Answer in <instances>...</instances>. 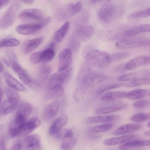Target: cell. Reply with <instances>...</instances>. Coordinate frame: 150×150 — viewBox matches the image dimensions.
Masks as SVG:
<instances>
[{
    "label": "cell",
    "instance_id": "cell-12",
    "mask_svg": "<svg viewBox=\"0 0 150 150\" xmlns=\"http://www.w3.org/2000/svg\"><path fill=\"white\" fill-rule=\"evenodd\" d=\"M20 19L24 20L41 21L43 19V14L41 11L37 8H28L22 11L19 14Z\"/></svg>",
    "mask_w": 150,
    "mask_h": 150
},
{
    "label": "cell",
    "instance_id": "cell-45",
    "mask_svg": "<svg viewBox=\"0 0 150 150\" xmlns=\"http://www.w3.org/2000/svg\"><path fill=\"white\" fill-rule=\"evenodd\" d=\"M129 53L127 52H121L114 53L111 56L112 60L117 61L129 57Z\"/></svg>",
    "mask_w": 150,
    "mask_h": 150
},
{
    "label": "cell",
    "instance_id": "cell-49",
    "mask_svg": "<svg viewBox=\"0 0 150 150\" xmlns=\"http://www.w3.org/2000/svg\"><path fill=\"white\" fill-rule=\"evenodd\" d=\"M12 64L13 70L17 74L25 70L17 62H14Z\"/></svg>",
    "mask_w": 150,
    "mask_h": 150
},
{
    "label": "cell",
    "instance_id": "cell-26",
    "mask_svg": "<svg viewBox=\"0 0 150 150\" xmlns=\"http://www.w3.org/2000/svg\"><path fill=\"white\" fill-rule=\"evenodd\" d=\"M127 106L126 104L100 108L96 110L95 114L97 115L106 114L122 110Z\"/></svg>",
    "mask_w": 150,
    "mask_h": 150
},
{
    "label": "cell",
    "instance_id": "cell-28",
    "mask_svg": "<svg viewBox=\"0 0 150 150\" xmlns=\"http://www.w3.org/2000/svg\"><path fill=\"white\" fill-rule=\"evenodd\" d=\"M64 82L59 74L56 73L52 74L50 77L48 83L49 89L60 86Z\"/></svg>",
    "mask_w": 150,
    "mask_h": 150
},
{
    "label": "cell",
    "instance_id": "cell-7",
    "mask_svg": "<svg viewBox=\"0 0 150 150\" xmlns=\"http://www.w3.org/2000/svg\"><path fill=\"white\" fill-rule=\"evenodd\" d=\"M150 45V40L140 38H124L117 42L116 47L120 49H126L143 47Z\"/></svg>",
    "mask_w": 150,
    "mask_h": 150
},
{
    "label": "cell",
    "instance_id": "cell-10",
    "mask_svg": "<svg viewBox=\"0 0 150 150\" xmlns=\"http://www.w3.org/2000/svg\"><path fill=\"white\" fill-rule=\"evenodd\" d=\"M21 144V148L23 149H41L40 137L37 134H32L26 137Z\"/></svg>",
    "mask_w": 150,
    "mask_h": 150
},
{
    "label": "cell",
    "instance_id": "cell-57",
    "mask_svg": "<svg viewBox=\"0 0 150 150\" xmlns=\"http://www.w3.org/2000/svg\"><path fill=\"white\" fill-rule=\"evenodd\" d=\"M4 67L1 61L0 62V72H3L4 70Z\"/></svg>",
    "mask_w": 150,
    "mask_h": 150
},
{
    "label": "cell",
    "instance_id": "cell-32",
    "mask_svg": "<svg viewBox=\"0 0 150 150\" xmlns=\"http://www.w3.org/2000/svg\"><path fill=\"white\" fill-rule=\"evenodd\" d=\"M16 105L7 99L4 102L1 106V114L2 115H8L14 109Z\"/></svg>",
    "mask_w": 150,
    "mask_h": 150
},
{
    "label": "cell",
    "instance_id": "cell-15",
    "mask_svg": "<svg viewBox=\"0 0 150 150\" xmlns=\"http://www.w3.org/2000/svg\"><path fill=\"white\" fill-rule=\"evenodd\" d=\"M137 136L134 134H130L120 137L110 138L105 140L104 144L108 146H114L120 144H124L134 140Z\"/></svg>",
    "mask_w": 150,
    "mask_h": 150
},
{
    "label": "cell",
    "instance_id": "cell-24",
    "mask_svg": "<svg viewBox=\"0 0 150 150\" xmlns=\"http://www.w3.org/2000/svg\"><path fill=\"white\" fill-rule=\"evenodd\" d=\"M69 23H64L55 33L54 39L57 42H61L66 35L69 29Z\"/></svg>",
    "mask_w": 150,
    "mask_h": 150
},
{
    "label": "cell",
    "instance_id": "cell-17",
    "mask_svg": "<svg viewBox=\"0 0 150 150\" xmlns=\"http://www.w3.org/2000/svg\"><path fill=\"white\" fill-rule=\"evenodd\" d=\"M59 103L57 100L51 102L45 108L43 113L44 119L49 120L52 119L57 114L59 108Z\"/></svg>",
    "mask_w": 150,
    "mask_h": 150
},
{
    "label": "cell",
    "instance_id": "cell-21",
    "mask_svg": "<svg viewBox=\"0 0 150 150\" xmlns=\"http://www.w3.org/2000/svg\"><path fill=\"white\" fill-rule=\"evenodd\" d=\"M141 127V125L139 124H126L117 128L113 132L112 134L115 135L123 134L138 130Z\"/></svg>",
    "mask_w": 150,
    "mask_h": 150
},
{
    "label": "cell",
    "instance_id": "cell-55",
    "mask_svg": "<svg viewBox=\"0 0 150 150\" xmlns=\"http://www.w3.org/2000/svg\"><path fill=\"white\" fill-rule=\"evenodd\" d=\"M3 61L4 63L7 66H10L11 65V63L9 61H8L7 59L5 58L4 59Z\"/></svg>",
    "mask_w": 150,
    "mask_h": 150
},
{
    "label": "cell",
    "instance_id": "cell-23",
    "mask_svg": "<svg viewBox=\"0 0 150 150\" xmlns=\"http://www.w3.org/2000/svg\"><path fill=\"white\" fill-rule=\"evenodd\" d=\"M43 39L42 37L39 36L28 40L24 45V52L28 53L34 50L40 45Z\"/></svg>",
    "mask_w": 150,
    "mask_h": 150
},
{
    "label": "cell",
    "instance_id": "cell-14",
    "mask_svg": "<svg viewBox=\"0 0 150 150\" xmlns=\"http://www.w3.org/2000/svg\"><path fill=\"white\" fill-rule=\"evenodd\" d=\"M150 64V56L142 55L131 59L125 64L124 67L126 70H132Z\"/></svg>",
    "mask_w": 150,
    "mask_h": 150
},
{
    "label": "cell",
    "instance_id": "cell-59",
    "mask_svg": "<svg viewBox=\"0 0 150 150\" xmlns=\"http://www.w3.org/2000/svg\"><path fill=\"white\" fill-rule=\"evenodd\" d=\"M0 96H1V99H2V98L3 97V91L1 88H0Z\"/></svg>",
    "mask_w": 150,
    "mask_h": 150
},
{
    "label": "cell",
    "instance_id": "cell-3",
    "mask_svg": "<svg viewBox=\"0 0 150 150\" xmlns=\"http://www.w3.org/2000/svg\"><path fill=\"white\" fill-rule=\"evenodd\" d=\"M51 18H47L38 23L20 25L16 27L15 30L18 33L27 35L37 32L47 25L51 21Z\"/></svg>",
    "mask_w": 150,
    "mask_h": 150
},
{
    "label": "cell",
    "instance_id": "cell-56",
    "mask_svg": "<svg viewBox=\"0 0 150 150\" xmlns=\"http://www.w3.org/2000/svg\"><path fill=\"white\" fill-rule=\"evenodd\" d=\"M23 2L28 4H32L34 0H21Z\"/></svg>",
    "mask_w": 150,
    "mask_h": 150
},
{
    "label": "cell",
    "instance_id": "cell-16",
    "mask_svg": "<svg viewBox=\"0 0 150 150\" xmlns=\"http://www.w3.org/2000/svg\"><path fill=\"white\" fill-rule=\"evenodd\" d=\"M69 117L65 114L62 115L56 120L50 126L49 130L50 134H57L68 122Z\"/></svg>",
    "mask_w": 150,
    "mask_h": 150
},
{
    "label": "cell",
    "instance_id": "cell-25",
    "mask_svg": "<svg viewBox=\"0 0 150 150\" xmlns=\"http://www.w3.org/2000/svg\"><path fill=\"white\" fill-rule=\"evenodd\" d=\"M127 92L122 91H112L103 96L101 100L104 101H114L118 99L125 97Z\"/></svg>",
    "mask_w": 150,
    "mask_h": 150
},
{
    "label": "cell",
    "instance_id": "cell-44",
    "mask_svg": "<svg viewBox=\"0 0 150 150\" xmlns=\"http://www.w3.org/2000/svg\"><path fill=\"white\" fill-rule=\"evenodd\" d=\"M72 71V69L70 67L63 71L59 72V74L62 78L64 83L68 81L71 78Z\"/></svg>",
    "mask_w": 150,
    "mask_h": 150
},
{
    "label": "cell",
    "instance_id": "cell-40",
    "mask_svg": "<svg viewBox=\"0 0 150 150\" xmlns=\"http://www.w3.org/2000/svg\"><path fill=\"white\" fill-rule=\"evenodd\" d=\"M150 119V113H140L134 115L129 117L130 120L139 122L144 121Z\"/></svg>",
    "mask_w": 150,
    "mask_h": 150
},
{
    "label": "cell",
    "instance_id": "cell-41",
    "mask_svg": "<svg viewBox=\"0 0 150 150\" xmlns=\"http://www.w3.org/2000/svg\"><path fill=\"white\" fill-rule=\"evenodd\" d=\"M122 85V84L120 83L103 84L98 88L96 92L98 94H101L106 91L120 87Z\"/></svg>",
    "mask_w": 150,
    "mask_h": 150
},
{
    "label": "cell",
    "instance_id": "cell-39",
    "mask_svg": "<svg viewBox=\"0 0 150 150\" xmlns=\"http://www.w3.org/2000/svg\"><path fill=\"white\" fill-rule=\"evenodd\" d=\"M20 44V41L15 38H10L3 40L0 42V47H13L19 45Z\"/></svg>",
    "mask_w": 150,
    "mask_h": 150
},
{
    "label": "cell",
    "instance_id": "cell-9",
    "mask_svg": "<svg viewBox=\"0 0 150 150\" xmlns=\"http://www.w3.org/2000/svg\"><path fill=\"white\" fill-rule=\"evenodd\" d=\"M73 60L71 50L66 48L60 52L59 56V71H63L70 67Z\"/></svg>",
    "mask_w": 150,
    "mask_h": 150
},
{
    "label": "cell",
    "instance_id": "cell-5",
    "mask_svg": "<svg viewBox=\"0 0 150 150\" xmlns=\"http://www.w3.org/2000/svg\"><path fill=\"white\" fill-rule=\"evenodd\" d=\"M82 7V4L80 2L64 5L57 11V18L61 21L66 20L80 11Z\"/></svg>",
    "mask_w": 150,
    "mask_h": 150
},
{
    "label": "cell",
    "instance_id": "cell-46",
    "mask_svg": "<svg viewBox=\"0 0 150 150\" xmlns=\"http://www.w3.org/2000/svg\"><path fill=\"white\" fill-rule=\"evenodd\" d=\"M149 101L147 100H140L133 103L132 105L135 108H141L146 107L149 105Z\"/></svg>",
    "mask_w": 150,
    "mask_h": 150
},
{
    "label": "cell",
    "instance_id": "cell-50",
    "mask_svg": "<svg viewBox=\"0 0 150 150\" xmlns=\"http://www.w3.org/2000/svg\"><path fill=\"white\" fill-rule=\"evenodd\" d=\"M4 138L2 137L0 141V149L5 150L6 149V143L5 140Z\"/></svg>",
    "mask_w": 150,
    "mask_h": 150
},
{
    "label": "cell",
    "instance_id": "cell-4",
    "mask_svg": "<svg viewBox=\"0 0 150 150\" xmlns=\"http://www.w3.org/2000/svg\"><path fill=\"white\" fill-rule=\"evenodd\" d=\"M90 69L87 67L82 69L78 76V80L84 86H90L105 79V77L103 75L91 72L89 71Z\"/></svg>",
    "mask_w": 150,
    "mask_h": 150
},
{
    "label": "cell",
    "instance_id": "cell-8",
    "mask_svg": "<svg viewBox=\"0 0 150 150\" xmlns=\"http://www.w3.org/2000/svg\"><path fill=\"white\" fill-rule=\"evenodd\" d=\"M116 8L115 5L110 2L104 4L99 10L98 16L102 21L106 22H109L115 15Z\"/></svg>",
    "mask_w": 150,
    "mask_h": 150
},
{
    "label": "cell",
    "instance_id": "cell-30",
    "mask_svg": "<svg viewBox=\"0 0 150 150\" xmlns=\"http://www.w3.org/2000/svg\"><path fill=\"white\" fill-rule=\"evenodd\" d=\"M32 110L33 107L30 104L23 102L20 105L16 112L22 115L27 119L32 113Z\"/></svg>",
    "mask_w": 150,
    "mask_h": 150
},
{
    "label": "cell",
    "instance_id": "cell-52",
    "mask_svg": "<svg viewBox=\"0 0 150 150\" xmlns=\"http://www.w3.org/2000/svg\"><path fill=\"white\" fill-rule=\"evenodd\" d=\"M143 146H150V139L146 141L143 140Z\"/></svg>",
    "mask_w": 150,
    "mask_h": 150
},
{
    "label": "cell",
    "instance_id": "cell-34",
    "mask_svg": "<svg viewBox=\"0 0 150 150\" xmlns=\"http://www.w3.org/2000/svg\"><path fill=\"white\" fill-rule=\"evenodd\" d=\"M76 140L73 137L63 139L61 144L62 150H70L73 148L76 144Z\"/></svg>",
    "mask_w": 150,
    "mask_h": 150
},
{
    "label": "cell",
    "instance_id": "cell-38",
    "mask_svg": "<svg viewBox=\"0 0 150 150\" xmlns=\"http://www.w3.org/2000/svg\"><path fill=\"white\" fill-rule=\"evenodd\" d=\"M148 17H150V7L132 13L128 16V18L134 19Z\"/></svg>",
    "mask_w": 150,
    "mask_h": 150
},
{
    "label": "cell",
    "instance_id": "cell-6",
    "mask_svg": "<svg viewBox=\"0 0 150 150\" xmlns=\"http://www.w3.org/2000/svg\"><path fill=\"white\" fill-rule=\"evenodd\" d=\"M20 5L18 3L12 4L4 13L0 21V27L4 29L11 26L13 23Z\"/></svg>",
    "mask_w": 150,
    "mask_h": 150
},
{
    "label": "cell",
    "instance_id": "cell-37",
    "mask_svg": "<svg viewBox=\"0 0 150 150\" xmlns=\"http://www.w3.org/2000/svg\"><path fill=\"white\" fill-rule=\"evenodd\" d=\"M49 95L50 97L52 99L58 98L63 94L64 91L62 86H58L49 89Z\"/></svg>",
    "mask_w": 150,
    "mask_h": 150
},
{
    "label": "cell",
    "instance_id": "cell-2",
    "mask_svg": "<svg viewBox=\"0 0 150 150\" xmlns=\"http://www.w3.org/2000/svg\"><path fill=\"white\" fill-rule=\"evenodd\" d=\"M94 33V28L92 26H81L74 31L72 35L71 40L79 43L87 42L92 38Z\"/></svg>",
    "mask_w": 150,
    "mask_h": 150
},
{
    "label": "cell",
    "instance_id": "cell-47",
    "mask_svg": "<svg viewBox=\"0 0 150 150\" xmlns=\"http://www.w3.org/2000/svg\"><path fill=\"white\" fill-rule=\"evenodd\" d=\"M22 142L18 138L15 139L10 146L9 150H20L21 148Z\"/></svg>",
    "mask_w": 150,
    "mask_h": 150
},
{
    "label": "cell",
    "instance_id": "cell-22",
    "mask_svg": "<svg viewBox=\"0 0 150 150\" xmlns=\"http://www.w3.org/2000/svg\"><path fill=\"white\" fill-rule=\"evenodd\" d=\"M150 96V89H139L127 92L125 97L130 100H135Z\"/></svg>",
    "mask_w": 150,
    "mask_h": 150
},
{
    "label": "cell",
    "instance_id": "cell-19",
    "mask_svg": "<svg viewBox=\"0 0 150 150\" xmlns=\"http://www.w3.org/2000/svg\"><path fill=\"white\" fill-rule=\"evenodd\" d=\"M119 115H110L91 116L88 117L86 122L88 124L98 122H109L115 121L120 118Z\"/></svg>",
    "mask_w": 150,
    "mask_h": 150
},
{
    "label": "cell",
    "instance_id": "cell-29",
    "mask_svg": "<svg viewBox=\"0 0 150 150\" xmlns=\"http://www.w3.org/2000/svg\"><path fill=\"white\" fill-rule=\"evenodd\" d=\"M10 87H7L5 88L7 99L16 105L19 101L20 98L19 93Z\"/></svg>",
    "mask_w": 150,
    "mask_h": 150
},
{
    "label": "cell",
    "instance_id": "cell-35",
    "mask_svg": "<svg viewBox=\"0 0 150 150\" xmlns=\"http://www.w3.org/2000/svg\"><path fill=\"white\" fill-rule=\"evenodd\" d=\"M143 140H133L120 145L119 148L122 150L129 149L130 148L143 146Z\"/></svg>",
    "mask_w": 150,
    "mask_h": 150
},
{
    "label": "cell",
    "instance_id": "cell-11",
    "mask_svg": "<svg viewBox=\"0 0 150 150\" xmlns=\"http://www.w3.org/2000/svg\"><path fill=\"white\" fill-rule=\"evenodd\" d=\"M150 77V69H144L134 71L118 76L117 79L119 81H132Z\"/></svg>",
    "mask_w": 150,
    "mask_h": 150
},
{
    "label": "cell",
    "instance_id": "cell-18",
    "mask_svg": "<svg viewBox=\"0 0 150 150\" xmlns=\"http://www.w3.org/2000/svg\"><path fill=\"white\" fill-rule=\"evenodd\" d=\"M150 32V24H145L134 26L126 30L122 34L123 37H128L140 33Z\"/></svg>",
    "mask_w": 150,
    "mask_h": 150
},
{
    "label": "cell",
    "instance_id": "cell-31",
    "mask_svg": "<svg viewBox=\"0 0 150 150\" xmlns=\"http://www.w3.org/2000/svg\"><path fill=\"white\" fill-rule=\"evenodd\" d=\"M52 71V68L48 65H43L38 69V75L41 79L44 80L46 79L50 75Z\"/></svg>",
    "mask_w": 150,
    "mask_h": 150
},
{
    "label": "cell",
    "instance_id": "cell-51",
    "mask_svg": "<svg viewBox=\"0 0 150 150\" xmlns=\"http://www.w3.org/2000/svg\"><path fill=\"white\" fill-rule=\"evenodd\" d=\"M10 0H0V9L4 8L8 3Z\"/></svg>",
    "mask_w": 150,
    "mask_h": 150
},
{
    "label": "cell",
    "instance_id": "cell-58",
    "mask_svg": "<svg viewBox=\"0 0 150 150\" xmlns=\"http://www.w3.org/2000/svg\"><path fill=\"white\" fill-rule=\"evenodd\" d=\"M144 134L145 135L150 136V131L145 132L144 133Z\"/></svg>",
    "mask_w": 150,
    "mask_h": 150
},
{
    "label": "cell",
    "instance_id": "cell-36",
    "mask_svg": "<svg viewBox=\"0 0 150 150\" xmlns=\"http://www.w3.org/2000/svg\"><path fill=\"white\" fill-rule=\"evenodd\" d=\"M150 84V78H146L134 80L127 83L125 86L130 88Z\"/></svg>",
    "mask_w": 150,
    "mask_h": 150
},
{
    "label": "cell",
    "instance_id": "cell-53",
    "mask_svg": "<svg viewBox=\"0 0 150 150\" xmlns=\"http://www.w3.org/2000/svg\"><path fill=\"white\" fill-rule=\"evenodd\" d=\"M105 0H90L91 2L93 4H96L100 2Z\"/></svg>",
    "mask_w": 150,
    "mask_h": 150
},
{
    "label": "cell",
    "instance_id": "cell-48",
    "mask_svg": "<svg viewBox=\"0 0 150 150\" xmlns=\"http://www.w3.org/2000/svg\"><path fill=\"white\" fill-rule=\"evenodd\" d=\"M7 56L9 60V61L11 64L17 62V57L16 54L13 50L9 49L7 51Z\"/></svg>",
    "mask_w": 150,
    "mask_h": 150
},
{
    "label": "cell",
    "instance_id": "cell-43",
    "mask_svg": "<svg viewBox=\"0 0 150 150\" xmlns=\"http://www.w3.org/2000/svg\"><path fill=\"white\" fill-rule=\"evenodd\" d=\"M57 134V137L59 139H63L73 137V132L70 129H65L62 131L60 130Z\"/></svg>",
    "mask_w": 150,
    "mask_h": 150
},
{
    "label": "cell",
    "instance_id": "cell-60",
    "mask_svg": "<svg viewBox=\"0 0 150 150\" xmlns=\"http://www.w3.org/2000/svg\"><path fill=\"white\" fill-rule=\"evenodd\" d=\"M147 127L150 128V121L147 124Z\"/></svg>",
    "mask_w": 150,
    "mask_h": 150
},
{
    "label": "cell",
    "instance_id": "cell-20",
    "mask_svg": "<svg viewBox=\"0 0 150 150\" xmlns=\"http://www.w3.org/2000/svg\"><path fill=\"white\" fill-rule=\"evenodd\" d=\"M6 81L9 87L17 91H23L26 90L25 86L15 78L8 72L4 73Z\"/></svg>",
    "mask_w": 150,
    "mask_h": 150
},
{
    "label": "cell",
    "instance_id": "cell-33",
    "mask_svg": "<svg viewBox=\"0 0 150 150\" xmlns=\"http://www.w3.org/2000/svg\"><path fill=\"white\" fill-rule=\"evenodd\" d=\"M112 124L108 123L89 127L88 131L92 133H98L105 131L112 127Z\"/></svg>",
    "mask_w": 150,
    "mask_h": 150
},
{
    "label": "cell",
    "instance_id": "cell-1",
    "mask_svg": "<svg viewBox=\"0 0 150 150\" xmlns=\"http://www.w3.org/2000/svg\"><path fill=\"white\" fill-rule=\"evenodd\" d=\"M85 60L87 64L91 66L103 68L108 66L112 60L111 56L106 52L93 50L86 54Z\"/></svg>",
    "mask_w": 150,
    "mask_h": 150
},
{
    "label": "cell",
    "instance_id": "cell-27",
    "mask_svg": "<svg viewBox=\"0 0 150 150\" xmlns=\"http://www.w3.org/2000/svg\"><path fill=\"white\" fill-rule=\"evenodd\" d=\"M55 55V52L54 50L47 47L41 51L40 63L50 62L54 59Z\"/></svg>",
    "mask_w": 150,
    "mask_h": 150
},
{
    "label": "cell",
    "instance_id": "cell-54",
    "mask_svg": "<svg viewBox=\"0 0 150 150\" xmlns=\"http://www.w3.org/2000/svg\"><path fill=\"white\" fill-rule=\"evenodd\" d=\"M55 46V43L54 42H52L50 44L49 46L48 47L50 49H52L54 50V48Z\"/></svg>",
    "mask_w": 150,
    "mask_h": 150
},
{
    "label": "cell",
    "instance_id": "cell-13",
    "mask_svg": "<svg viewBox=\"0 0 150 150\" xmlns=\"http://www.w3.org/2000/svg\"><path fill=\"white\" fill-rule=\"evenodd\" d=\"M41 123V121L38 117H33L24 123L20 129L18 134L21 136H26L39 127Z\"/></svg>",
    "mask_w": 150,
    "mask_h": 150
},
{
    "label": "cell",
    "instance_id": "cell-42",
    "mask_svg": "<svg viewBox=\"0 0 150 150\" xmlns=\"http://www.w3.org/2000/svg\"><path fill=\"white\" fill-rule=\"evenodd\" d=\"M17 74L21 80L24 84L29 85L32 83V81L26 73L25 70L21 71Z\"/></svg>",
    "mask_w": 150,
    "mask_h": 150
}]
</instances>
